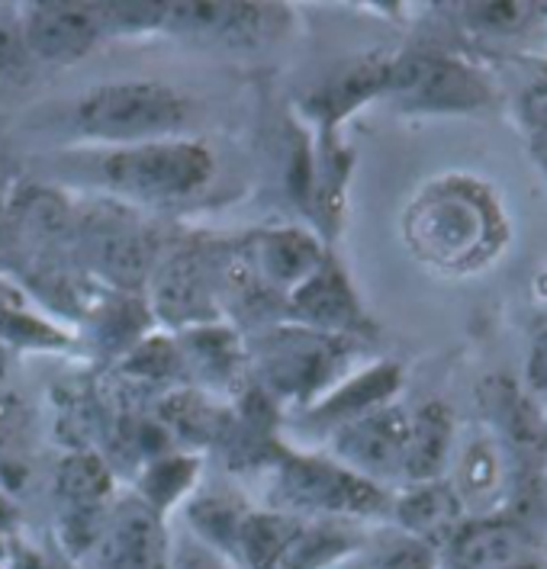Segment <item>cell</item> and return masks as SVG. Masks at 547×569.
Listing matches in <instances>:
<instances>
[{
	"label": "cell",
	"mask_w": 547,
	"mask_h": 569,
	"mask_svg": "<svg viewBox=\"0 0 547 569\" xmlns=\"http://www.w3.org/2000/svg\"><path fill=\"white\" fill-rule=\"evenodd\" d=\"M518 117H521L528 154L535 158V164L547 178V71L525 88L521 103H518Z\"/></svg>",
	"instance_id": "d6a6232c"
},
{
	"label": "cell",
	"mask_w": 547,
	"mask_h": 569,
	"mask_svg": "<svg viewBox=\"0 0 547 569\" xmlns=\"http://www.w3.org/2000/svg\"><path fill=\"white\" fill-rule=\"evenodd\" d=\"M7 219L13 241L32 244V251H39L46 261L59 258L64 248H74L78 210H71V203L59 190L39 183L20 187L7 203Z\"/></svg>",
	"instance_id": "e0dca14e"
},
{
	"label": "cell",
	"mask_w": 547,
	"mask_h": 569,
	"mask_svg": "<svg viewBox=\"0 0 547 569\" xmlns=\"http://www.w3.org/2000/svg\"><path fill=\"white\" fill-rule=\"evenodd\" d=\"M74 251L84 268L126 297L149 287L158 261V248L149 229L132 212L113 203H97L78 212Z\"/></svg>",
	"instance_id": "52a82bcc"
},
{
	"label": "cell",
	"mask_w": 547,
	"mask_h": 569,
	"mask_svg": "<svg viewBox=\"0 0 547 569\" xmlns=\"http://www.w3.org/2000/svg\"><path fill=\"white\" fill-rule=\"evenodd\" d=\"M402 113L464 117L484 113L496 103L487 74L460 56L448 52H402L390 59L387 93Z\"/></svg>",
	"instance_id": "8992f818"
},
{
	"label": "cell",
	"mask_w": 547,
	"mask_h": 569,
	"mask_svg": "<svg viewBox=\"0 0 547 569\" xmlns=\"http://www.w3.org/2000/svg\"><path fill=\"white\" fill-rule=\"evenodd\" d=\"M477 402L489 425V438L513 460L521 480L538 477L547 463L545 402L513 377L493 373L477 387Z\"/></svg>",
	"instance_id": "9c48e42d"
},
{
	"label": "cell",
	"mask_w": 547,
	"mask_h": 569,
	"mask_svg": "<svg viewBox=\"0 0 547 569\" xmlns=\"http://www.w3.org/2000/svg\"><path fill=\"white\" fill-rule=\"evenodd\" d=\"M271 496L277 511L297 518L361 521L390 511V496L384 486L351 473L335 457L280 453Z\"/></svg>",
	"instance_id": "277c9868"
},
{
	"label": "cell",
	"mask_w": 547,
	"mask_h": 569,
	"mask_svg": "<svg viewBox=\"0 0 547 569\" xmlns=\"http://www.w3.org/2000/svg\"><path fill=\"white\" fill-rule=\"evenodd\" d=\"M122 370H126V377L142 380V383H168L175 377H183L181 348L168 335L142 338L136 348L126 351Z\"/></svg>",
	"instance_id": "4dcf8cb0"
},
{
	"label": "cell",
	"mask_w": 547,
	"mask_h": 569,
	"mask_svg": "<svg viewBox=\"0 0 547 569\" xmlns=\"http://www.w3.org/2000/svg\"><path fill=\"white\" fill-rule=\"evenodd\" d=\"M358 569H438V550L402 531H384L361 543Z\"/></svg>",
	"instance_id": "f1b7e54d"
},
{
	"label": "cell",
	"mask_w": 547,
	"mask_h": 569,
	"mask_svg": "<svg viewBox=\"0 0 547 569\" xmlns=\"http://www.w3.org/2000/svg\"><path fill=\"white\" fill-rule=\"evenodd\" d=\"M110 509H113L110 467L91 450L68 453L56 473V515H59L61 547L71 557H81L97 547Z\"/></svg>",
	"instance_id": "30bf717a"
},
{
	"label": "cell",
	"mask_w": 547,
	"mask_h": 569,
	"mask_svg": "<svg viewBox=\"0 0 547 569\" xmlns=\"http://www.w3.org/2000/svg\"><path fill=\"white\" fill-rule=\"evenodd\" d=\"M3 377H7V355H3V348H0V387H3Z\"/></svg>",
	"instance_id": "ab89813d"
},
{
	"label": "cell",
	"mask_w": 547,
	"mask_h": 569,
	"mask_svg": "<svg viewBox=\"0 0 547 569\" xmlns=\"http://www.w3.org/2000/svg\"><path fill=\"white\" fill-rule=\"evenodd\" d=\"M10 569H49V567H46V560H42L39 553H27V550H20V553L13 557Z\"/></svg>",
	"instance_id": "8d00e7d4"
},
{
	"label": "cell",
	"mask_w": 547,
	"mask_h": 569,
	"mask_svg": "<svg viewBox=\"0 0 547 569\" xmlns=\"http://www.w3.org/2000/svg\"><path fill=\"white\" fill-rule=\"evenodd\" d=\"M545 412H547V402H545Z\"/></svg>",
	"instance_id": "60d3db41"
},
{
	"label": "cell",
	"mask_w": 547,
	"mask_h": 569,
	"mask_svg": "<svg viewBox=\"0 0 547 569\" xmlns=\"http://www.w3.org/2000/svg\"><path fill=\"white\" fill-rule=\"evenodd\" d=\"M187 117V97L161 81H110L84 93L74 107V126L113 149L171 139Z\"/></svg>",
	"instance_id": "3957f363"
},
{
	"label": "cell",
	"mask_w": 547,
	"mask_h": 569,
	"mask_svg": "<svg viewBox=\"0 0 547 569\" xmlns=\"http://www.w3.org/2000/svg\"><path fill=\"white\" fill-rule=\"evenodd\" d=\"M396 531L431 543L435 550L448 540L457 525L467 518V509L448 477L428 482H406V489L390 499Z\"/></svg>",
	"instance_id": "ac0fdd59"
},
{
	"label": "cell",
	"mask_w": 547,
	"mask_h": 569,
	"mask_svg": "<svg viewBox=\"0 0 547 569\" xmlns=\"http://www.w3.org/2000/svg\"><path fill=\"white\" fill-rule=\"evenodd\" d=\"M406 445H409V409L396 402L345 421L332 431L335 460L377 486L384 480H402Z\"/></svg>",
	"instance_id": "8fae6325"
},
{
	"label": "cell",
	"mask_w": 547,
	"mask_h": 569,
	"mask_svg": "<svg viewBox=\"0 0 547 569\" xmlns=\"http://www.w3.org/2000/svg\"><path fill=\"white\" fill-rule=\"evenodd\" d=\"M538 3H518V0H489V3H464L460 17L474 32L484 36H516L535 20Z\"/></svg>",
	"instance_id": "1f68e13d"
},
{
	"label": "cell",
	"mask_w": 547,
	"mask_h": 569,
	"mask_svg": "<svg viewBox=\"0 0 547 569\" xmlns=\"http://www.w3.org/2000/svg\"><path fill=\"white\" fill-rule=\"evenodd\" d=\"M178 348H181L183 370L200 377L207 387H232L248 358L239 345V335L219 322L181 331Z\"/></svg>",
	"instance_id": "603a6c76"
},
{
	"label": "cell",
	"mask_w": 547,
	"mask_h": 569,
	"mask_svg": "<svg viewBox=\"0 0 547 569\" xmlns=\"http://www.w3.org/2000/svg\"><path fill=\"white\" fill-rule=\"evenodd\" d=\"M284 309L312 331L326 335H341V338H361L370 331L361 300L355 287L348 283L345 270L326 258L319 268L306 277L304 283L287 297Z\"/></svg>",
	"instance_id": "9a60e30c"
},
{
	"label": "cell",
	"mask_w": 547,
	"mask_h": 569,
	"mask_svg": "<svg viewBox=\"0 0 547 569\" xmlns=\"http://www.w3.org/2000/svg\"><path fill=\"white\" fill-rule=\"evenodd\" d=\"M0 341L27 345V348H61L64 335L49 326L42 316H32L23 297L0 280Z\"/></svg>",
	"instance_id": "f546056e"
},
{
	"label": "cell",
	"mask_w": 547,
	"mask_h": 569,
	"mask_svg": "<svg viewBox=\"0 0 547 569\" xmlns=\"http://www.w3.org/2000/svg\"><path fill=\"white\" fill-rule=\"evenodd\" d=\"M399 387H402V367L396 360L370 363L361 373L338 380V387H332L309 409V419L338 428V425L367 416L380 406H390Z\"/></svg>",
	"instance_id": "ffe728a7"
},
{
	"label": "cell",
	"mask_w": 547,
	"mask_h": 569,
	"mask_svg": "<svg viewBox=\"0 0 547 569\" xmlns=\"http://www.w3.org/2000/svg\"><path fill=\"white\" fill-rule=\"evenodd\" d=\"M13 244V232H10V219H7V203H0V251H7Z\"/></svg>",
	"instance_id": "74e56055"
},
{
	"label": "cell",
	"mask_w": 547,
	"mask_h": 569,
	"mask_svg": "<svg viewBox=\"0 0 547 569\" xmlns=\"http://www.w3.org/2000/svg\"><path fill=\"white\" fill-rule=\"evenodd\" d=\"M248 511L251 509L232 492H210V496H197L187 506V521L197 531L200 543L210 547L216 557L236 560V543Z\"/></svg>",
	"instance_id": "4316f807"
},
{
	"label": "cell",
	"mask_w": 547,
	"mask_h": 569,
	"mask_svg": "<svg viewBox=\"0 0 547 569\" xmlns=\"http://www.w3.org/2000/svg\"><path fill=\"white\" fill-rule=\"evenodd\" d=\"M390 78V59L387 56H365V59L348 61L335 71L322 88L312 93V113L326 126H335L355 113L361 103L384 97Z\"/></svg>",
	"instance_id": "7402d4cb"
},
{
	"label": "cell",
	"mask_w": 547,
	"mask_h": 569,
	"mask_svg": "<svg viewBox=\"0 0 547 569\" xmlns=\"http://www.w3.org/2000/svg\"><path fill=\"white\" fill-rule=\"evenodd\" d=\"M365 538L351 528V521L332 518H304L297 538L290 540L280 569H329L338 560L361 550Z\"/></svg>",
	"instance_id": "cb8c5ba5"
},
{
	"label": "cell",
	"mask_w": 547,
	"mask_h": 569,
	"mask_svg": "<svg viewBox=\"0 0 547 569\" xmlns=\"http://www.w3.org/2000/svg\"><path fill=\"white\" fill-rule=\"evenodd\" d=\"M531 531L509 509L467 515L438 547V569H503L528 557Z\"/></svg>",
	"instance_id": "4fadbf2b"
},
{
	"label": "cell",
	"mask_w": 547,
	"mask_h": 569,
	"mask_svg": "<svg viewBox=\"0 0 547 569\" xmlns=\"http://www.w3.org/2000/svg\"><path fill=\"white\" fill-rule=\"evenodd\" d=\"M448 480L457 489L467 515L506 509V453L489 435H474L457 450L455 477Z\"/></svg>",
	"instance_id": "d6986e66"
},
{
	"label": "cell",
	"mask_w": 547,
	"mask_h": 569,
	"mask_svg": "<svg viewBox=\"0 0 547 569\" xmlns=\"http://www.w3.org/2000/svg\"><path fill=\"white\" fill-rule=\"evenodd\" d=\"M297 515L287 511H248L239 531V543H236V563L245 569H280L284 553L290 547V540L300 531Z\"/></svg>",
	"instance_id": "d4e9b609"
},
{
	"label": "cell",
	"mask_w": 547,
	"mask_h": 569,
	"mask_svg": "<svg viewBox=\"0 0 547 569\" xmlns=\"http://www.w3.org/2000/svg\"><path fill=\"white\" fill-rule=\"evenodd\" d=\"M97 174L129 200H181L213 178V151L193 139L120 146L100 154Z\"/></svg>",
	"instance_id": "5b68a950"
},
{
	"label": "cell",
	"mask_w": 547,
	"mask_h": 569,
	"mask_svg": "<svg viewBox=\"0 0 547 569\" xmlns=\"http://www.w3.org/2000/svg\"><path fill=\"white\" fill-rule=\"evenodd\" d=\"M197 467H200L197 457H187V453L155 457L149 470H142V477H139V499L149 502L161 515L175 509L197 480Z\"/></svg>",
	"instance_id": "83f0119b"
},
{
	"label": "cell",
	"mask_w": 547,
	"mask_h": 569,
	"mask_svg": "<svg viewBox=\"0 0 547 569\" xmlns=\"http://www.w3.org/2000/svg\"><path fill=\"white\" fill-rule=\"evenodd\" d=\"M171 569H222L219 567V557H216L213 550L207 547V550H190V553H183V557H171Z\"/></svg>",
	"instance_id": "d590c367"
},
{
	"label": "cell",
	"mask_w": 547,
	"mask_h": 569,
	"mask_svg": "<svg viewBox=\"0 0 547 569\" xmlns=\"http://www.w3.org/2000/svg\"><path fill=\"white\" fill-rule=\"evenodd\" d=\"M103 32L97 3H32L20 23L23 52L52 64L88 56Z\"/></svg>",
	"instance_id": "5bb4252c"
},
{
	"label": "cell",
	"mask_w": 547,
	"mask_h": 569,
	"mask_svg": "<svg viewBox=\"0 0 547 569\" xmlns=\"http://www.w3.org/2000/svg\"><path fill=\"white\" fill-rule=\"evenodd\" d=\"M503 569H545V563L538 560V557H521V560H516V563H509V567H503Z\"/></svg>",
	"instance_id": "f35d334b"
},
{
	"label": "cell",
	"mask_w": 547,
	"mask_h": 569,
	"mask_svg": "<svg viewBox=\"0 0 547 569\" xmlns=\"http://www.w3.org/2000/svg\"><path fill=\"white\" fill-rule=\"evenodd\" d=\"M274 20L271 7L258 3H165L161 30L203 42H226V46H248L261 42L268 23Z\"/></svg>",
	"instance_id": "2e32d148"
},
{
	"label": "cell",
	"mask_w": 547,
	"mask_h": 569,
	"mask_svg": "<svg viewBox=\"0 0 547 569\" xmlns=\"http://www.w3.org/2000/svg\"><path fill=\"white\" fill-rule=\"evenodd\" d=\"M358 348V338L312 331L306 326H274L258 335L248 358L255 360L258 387L271 399L319 402L332 390Z\"/></svg>",
	"instance_id": "7a4b0ae2"
},
{
	"label": "cell",
	"mask_w": 547,
	"mask_h": 569,
	"mask_svg": "<svg viewBox=\"0 0 547 569\" xmlns=\"http://www.w3.org/2000/svg\"><path fill=\"white\" fill-rule=\"evenodd\" d=\"M103 569H171V538L165 515L139 496L117 499L100 535Z\"/></svg>",
	"instance_id": "7c38bea8"
},
{
	"label": "cell",
	"mask_w": 547,
	"mask_h": 569,
	"mask_svg": "<svg viewBox=\"0 0 547 569\" xmlns=\"http://www.w3.org/2000/svg\"><path fill=\"white\" fill-rule=\"evenodd\" d=\"M402 232L419 261L457 277L489 268L513 239L499 193L474 174L428 180L406 210Z\"/></svg>",
	"instance_id": "6da1fadb"
},
{
	"label": "cell",
	"mask_w": 547,
	"mask_h": 569,
	"mask_svg": "<svg viewBox=\"0 0 547 569\" xmlns=\"http://www.w3.org/2000/svg\"><path fill=\"white\" fill-rule=\"evenodd\" d=\"M451 460H455V416L438 399L422 402L416 412H409V445H406L402 480H441Z\"/></svg>",
	"instance_id": "44dd1931"
},
{
	"label": "cell",
	"mask_w": 547,
	"mask_h": 569,
	"mask_svg": "<svg viewBox=\"0 0 547 569\" xmlns=\"http://www.w3.org/2000/svg\"><path fill=\"white\" fill-rule=\"evenodd\" d=\"M23 39H20V27L7 17H0V74L13 71L23 61Z\"/></svg>",
	"instance_id": "e575fe53"
},
{
	"label": "cell",
	"mask_w": 547,
	"mask_h": 569,
	"mask_svg": "<svg viewBox=\"0 0 547 569\" xmlns=\"http://www.w3.org/2000/svg\"><path fill=\"white\" fill-rule=\"evenodd\" d=\"M222 261L207 244H181L158 258L149 277L152 312L171 329L213 326L222 316Z\"/></svg>",
	"instance_id": "ba28073f"
},
{
	"label": "cell",
	"mask_w": 547,
	"mask_h": 569,
	"mask_svg": "<svg viewBox=\"0 0 547 569\" xmlns=\"http://www.w3.org/2000/svg\"><path fill=\"white\" fill-rule=\"evenodd\" d=\"M158 421L168 428V435H181L183 441H200V445H222L232 416L222 412L213 399H207L203 392L181 390L171 392L161 409H158Z\"/></svg>",
	"instance_id": "484cf974"
},
{
	"label": "cell",
	"mask_w": 547,
	"mask_h": 569,
	"mask_svg": "<svg viewBox=\"0 0 547 569\" xmlns=\"http://www.w3.org/2000/svg\"><path fill=\"white\" fill-rule=\"evenodd\" d=\"M525 387L535 392L541 402H547V322L538 326L531 341H528V355H525Z\"/></svg>",
	"instance_id": "836d02e7"
}]
</instances>
